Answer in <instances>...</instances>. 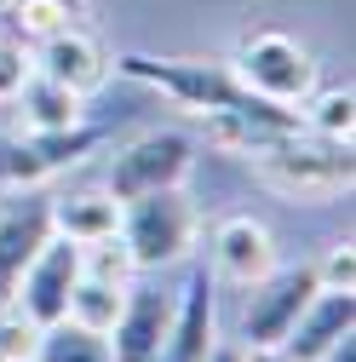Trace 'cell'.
<instances>
[{"mask_svg":"<svg viewBox=\"0 0 356 362\" xmlns=\"http://www.w3.org/2000/svg\"><path fill=\"white\" fill-rule=\"evenodd\" d=\"M47 207H0V299H12L23 264L47 242Z\"/></svg>","mask_w":356,"mask_h":362,"instance_id":"15","label":"cell"},{"mask_svg":"<svg viewBox=\"0 0 356 362\" xmlns=\"http://www.w3.org/2000/svg\"><path fill=\"white\" fill-rule=\"evenodd\" d=\"M207 362H253V356H247V345H242V339H218Z\"/></svg>","mask_w":356,"mask_h":362,"instance_id":"25","label":"cell"},{"mask_svg":"<svg viewBox=\"0 0 356 362\" xmlns=\"http://www.w3.org/2000/svg\"><path fill=\"white\" fill-rule=\"evenodd\" d=\"M12 6H18V0H0V18H6V12H12Z\"/></svg>","mask_w":356,"mask_h":362,"instance_id":"28","label":"cell"},{"mask_svg":"<svg viewBox=\"0 0 356 362\" xmlns=\"http://www.w3.org/2000/svg\"><path fill=\"white\" fill-rule=\"evenodd\" d=\"M345 334H356V293H339V288H316L310 293V305L299 310V322H293V334H287V356H299V362H316L333 339H345Z\"/></svg>","mask_w":356,"mask_h":362,"instance_id":"12","label":"cell"},{"mask_svg":"<svg viewBox=\"0 0 356 362\" xmlns=\"http://www.w3.org/2000/svg\"><path fill=\"white\" fill-rule=\"evenodd\" d=\"M121 242L132 247V264L144 270H178L201 253V207L190 196V185L172 190H150L121 202Z\"/></svg>","mask_w":356,"mask_h":362,"instance_id":"2","label":"cell"},{"mask_svg":"<svg viewBox=\"0 0 356 362\" xmlns=\"http://www.w3.org/2000/svg\"><path fill=\"white\" fill-rule=\"evenodd\" d=\"M47 178H58L47 167V156L35 150L29 132H0V196H23V190H40Z\"/></svg>","mask_w":356,"mask_h":362,"instance_id":"18","label":"cell"},{"mask_svg":"<svg viewBox=\"0 0 356 362\" xmlns=\"http://www.w3.org/2000/svg\"><path fill=\"white\" fill-rule=\"evenodd\" d=\"M218 282L213 270L190 259V282L184 293H172V339H167V356L161 362H207L213 345H218Z\"/></svg>","mask_w":356,"mask_h":362,"instance_id":"11","label":"cell"},{"mask_svg":"<svg viewBox=\"0 0 356 362\" xmlns=\"http://www.w3.org/2000/svg\"><path fill=\"white\" fill-rule=\"evenodd\" d=\"M316 362H356V334H345V339H333Z\"/></svg>","mask_w":356,"mask_h":362,"instance_id":"26","label":"cell"},{"mask_svg":"<svg viewBox=\"0 0 356 362\" xmlns=\"http://www.w3.org/2000/svg\"><path fill=\"white\" fill-rule=\"evenodd\" d=\"M35 362H115V356H109V339L104 334L75 328V322H52L47 334H40Z\"/></svg>","mask_w":356,"mask_h":362,"instance_id":"20","label":"cell"},{"mask_svg":"<svg viewBox=\"0 0 356 362\" xmlns=\"http://www.w3.org/2000/svg\"><path fill=\"white\" fill-rule=\"evenodd\" d=\"M167 339H172V293L132 282L115 328H109V356L115 362H161Z\"/></svg>","mask_w":356,"mask_h":362,"instance_id":"10","label":"cell"},{"mask_svg":"<svg viewBox=\"0 0 356 362\" xmlns=\"http://www.w3.org/2000/svg\"><path fill=\"white\" fill-rule=\"evenodd\" d=\"M230 75L242 81V93H253L264 104H282V110H299L322 81L316 52L287 29H247L230 52Z\"/></svg>","mask_w":356,"mask_h":362,"instance_id":"3","label":"cell"},{"mask_svg":"<svg viewBox=\"0 0 356 362\" xmlns=\"http://www.w3.org/2000/svg\"><path fill=\"white\" fill-rule=\"evenodd\" d=\"M115 75L155 86L172 110H184L196 121L213 115V110H236L247 98L242 81L230 75V64H207V58H144V52H121L115 58Z\"/></svg>","mask_w":356,"mask_h":362,"instance_id":"5","label":"cell"},{"mask_svg":"<svg viewBox=\"0 0 356 362\" xmlns=\"http://www.w3.org/2000/svg\"><path fill=\"white\" fill-rule=\"evenodd\" d=\"M196 156H201V139H196V132H184V127H150V132L126 139V144L109 156L104 190H109L115 202H132V196H150V190L190 185Z\"/></svg>","mask_w":356,"mask_h":362,"instance_id":"4","label":"cell"},{"mask_svg":"<svg viewBox=\"0 0 356 362\" xmlns=\"http://www.w3.org/2000/svg\"><path fill=\"white\" fill-rule=\"evenodd\" d=\"M316 264H276L264 282L247 288V310H242V345L247 351H276L287 345L299 310L310 305V293H316Z\"/></svg>","mask_w":356,"mask_h":362,"instance_id":"6","label":"cell"},{"mask_svg":"<svg viewBox=\"0 0 356 362\" xmlns=\"http://www.w3.org/2000/svg\"><path fill=\"white\" fill-rule=\"evenodd\" d=\"M247 356H253V362H299V356H287L282 345H276V351H247Z\"/></svg>","mask_w":356,"mask_h":362,"instance_id":"27","label":"cell"},{"mask_svg":"<svg viewBox=\"0 0 356 362\" xmlns=\"http://www.w3.org/2000/svg\"><path fill=\"white\" fill-rule=\"evenodd\" d=\"M40 334L47 328H40L18 299H0V362H35Z\"/></svg>","mask_w":356,"mask_h":362,"instance_id":"22","label":"cell"},{"mask_svg":"<svg viewBox=\"0 0 356 362\" xmlns=\"http://www.w3.org/2000/svg\"><path fill=\"white\" fill-rule=\"evenodd\" d=\"M29 75H35V47H29V40H18L12 29H0V110L23 93Z\"/></svg>","mask_w":356,"mask_h":362,"instance_id":"23","label":"cell"},{"mask_svg":"<svg viewBox=\"0 0 356 362\" xmlns=\"http://www.w3.org/2000/svg\"><path fill=\"white\" fill-rule=\"evenodd\" d=\"M299 127L322 132V139H339V144H350V139H356V93H350V81L316 86V93H310V98L299 104Z\"/></svg>","mask_w":356,"mask_h":362,"instance_id":"16","label":"cell"},{"mask_svg":"<svg viewBox=\"0 0 356 362\" xmlns=\"http://www.w3.org/2000/svg\"><path fill=\"white\" fill-rule=\"evenodd\" d=\"M6 110H18V132H69V127L86 121V98L75 93V86L40 75V69L23 81V93Z\"/></svg>","mask_w":356,"mask_h":362,"instance_id":"13","label":"cell"},{"mask_svg":"<svg viewBox=\"0 0 356 362\" xmlns=\"http://www.w3.org/2000/svg\"><path fill=\"white\" fill-rule=\"evenodd\" d=\"M316 282H322V288H339V293H356V247H350V236L333 242V247L316 259Z\"/></svg>","mask_w":356,"mask_h":362,"instance_id":"24","label":"cell"},{"mask_svg":"<svg viewBox=\"0 0 356 362\" xmlns=\"http://www.w3.org/2000/svg\"><path fill=\"white\" fill-rule=\"evenodd\" d=\"M47 230L69 236V242H98L109 230H121V202L98 185V190H64L47 202Z\"/></svg>","mask_w":356,"mask_h":362,"instance_id":"14","label":"cell"},{"mask_svg":"<svg viewBox=\"0 0 356 362\" xmlns=\"http://www.w3.org/2000/svg\"><path fill=\"white\" fill-rule=\"evenodd\" d=\"M121 305H126V288L98 282V276H81V282H75V293H69L64 322H75V328H93V334H104V339H109V328H115Z\"/></svg>","mask_w":356,"mask_h":362,"instance_id":"19","label":"cell"},{"mask_svg":"<svg viewBox=\"0 0 356 362\" xmlns=\"http://www.w3.org/2000/svg\"><path fill=\"white\" fill-rule=\"evenodd\" d=\"M207 259H213V282L242 288V293L282 264L276 230L264 218H253V213H225V218H218L213 236H207Z\"/></svg>","mask_w":356,"mask_h":362,"instance_id":"7","label":"cell"},{"mask_svg":"<svg viewBox=\"0 0 356 362\" xmlns=\"http://www.w3.org/2000/svg\"><path fill=\"white\" fill-rule=\"evenodd\" d=\"M86 18V0H18V6L0 18V29H12L18 40H29V47H40L47 35L69 29Z\"/></svg>","mask_w":356,"mask_h":362,"instance_id":"17","label":"cell"},{"mask_svg":"<svg viewBox=\"0 0 356 362\" xmlns=\"http://www.w3.org/2000/svg\"><path fill=\"white\" fill-rule=\"evenodd\" d=\"M75 282H81V242H69V236H47V242L35 247V259L23 264V276H18L12 299L35 316L40 328H52V322H64Z\"/></svg>","mask_w":356,"mask_h":362,"instance_id":"8","label":"cell"},{"mask_svg":"<svg viewBox=\"0 0 356 362\" xmlns=\"http://www.w3.org/2000/svg\"><path fill=\"white\" fill-rule=\"evenodd\" d=\"M35 69L52 75V81H64V86H75L81 98H93L98 86H109L115 58H109V47H104L86 23H69V29L47 35V40L35 47Z\"/></svg>","mask_w":356,"mask_h":362,"instance_id":"9","label":"cell"},{"mask_svg":"<svg viewBox=\"0 0 356 362\" xmlns=\"http://www.w3.org/2000/svg\"><path fill=\"white\" fill-rule=\"evenodd\" d=\"M247 167H253L259 190H271L276 202H293V207H328V202L350 196V185H356L350 144L322 139V132H310V127L276 132L271 144H259L247 156Z\"/></svg>","mask_w":356,"mask_h":362,"instance_id":"1","label":"cell"},{"mask_svg":"<svg viewBox=\"0 0 356 362\" xmlns=\"http://www.w3.org/2000/svg\"><path fill=\"white\" fill-rule=\"evenodd\" d=\"M81 276H98V282H115V288L138 282V264H132V247L121 242V230H109L98 242H81Z\"/></svg>","mask_w":356,"mask_h":362,"instance_id":"21","label":"cell"}]
</instances>
